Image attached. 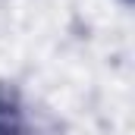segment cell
<instances>
[{
	"mask_svg": "<svg viewBox=\"0 0 135 135\" xmlns=\"http://www.w3.org/2000/svg\"><path fill=\"white\" fill-rule=\"evenodd\" d=\"M0 135H28L19 91L6 82H0Z\"/></svg>",
	"mask_w": 135,
	"mask_h": 135,
	"instance_id": "6da1fadb",
	"label": "cell"
}]
</instances>
